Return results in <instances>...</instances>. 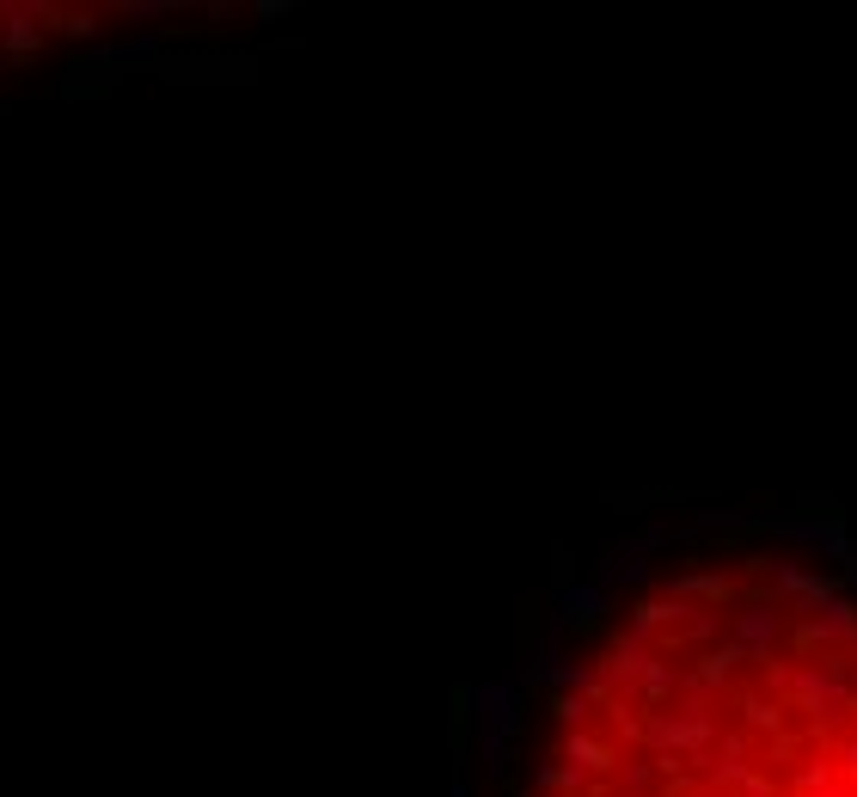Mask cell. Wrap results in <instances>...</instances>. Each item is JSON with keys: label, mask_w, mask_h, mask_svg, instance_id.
<instances>
[{"label": "cell", "mask_w": 857, "mask_h": 797, "mask_svg": "<svg viewBox=\"0 0 857 797\" xmlns=\"http://www.w3.org/2000/svg\"><path fill=\"white\" fill-rule=\"evenodd\" d=\"M521 797H857V589L796 552L637 583L557 669Z\"/></svg>", "instance_id": "1"}]
</instances>
